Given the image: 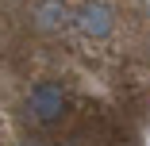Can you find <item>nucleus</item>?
<instances>
[{"mask_svg": "<svg viewBox=\"0 0 150 146\" xmlns=\"http://www.w3.org/2000/svg\"><path fill=\"white\" fill-rule=\"evenodd\" d=\"M0 146H150V0H0Z\"/></svg>", "mask_w": 150, "mask_h": 146, "instance_id": "nucleus-1", "label": "nucleus"}]
</instances>
